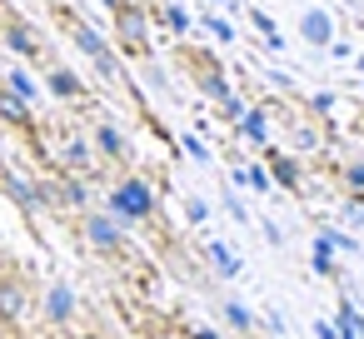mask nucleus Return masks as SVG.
Returning a JSON list of instances; mask_svg holds the SVG:
<instances>
[{
	"instance_id": "9b49d317",
	"label": "nucleus",
	"mask_w": 364,
	"mask_h": 339,
	"mask_svg": "<svg viewBox=\"0 0 364 339\" xmlns=\"http://www.w3.org/2000/svg\"><path fill=\"white\" fill-rule=\"evenodd\" d=\"M0 115H6V120H16V125H26L31 120V110H26V100L11 90V95H0Z\"/></svg>"
},
{
	"instance_id": "412c9836",
	"label": "nucleus",
	"mask_w": 364,
	"mask_h": 339,
	"mask_svg": "<svg viewBox=\"0 0 364 339\" xmlns=\"http://www.w3.org/2000/svg\"><path fill=\"white\" fill-rule=\"evenodd\" d=\"M11 90H16V95H21V100H31V95H36V85H31V80H26V75H21V70H16V75H11Z\"/></svg>"
},
{
	"instance_id": "5701e85b",
	"label": "nucleus",
	"mask_w": 364,
	"mask_h": 339,
	"mask_svg": "<svg viewBox=\"0 0 364 339\" xmlns=\"http://www.w3.org/2000/svg\"><path fill=\"white\" fill-rule=\"evenodd\" d=\"M314 339H339V329L329 319H314Z\"/></svg>"
},
{
	"instance_id": "423d86ee",
	"label": "nucleus",
	"mask_w": 364,
	"mask_h": 339,
	"mask_svg": "<svg viewBox=\"0 0 364 339\" xmlns=\"http://www.w3.org/2000/svg\"><path fill=\"white\" fill-rule=\"evenodd\" d=\"M299 36H304L309 45H334V21H329L324 11H304V21H299Z\"/></svg>"
},
{
	"instance_id": "a211bd4d",
	"label": "nucleus",
	"mask_w": 364,
	"mask_h": 339,
	"mask_svg": "<svg viewBox=\"0 0 364 339\" xmlns=\"http://www.w3.org/2000/svg\"><path fill=\"white\" fill-rule=\"evenodd\" d=\"M344 220H349V225H364V195H349V205H344Z\"/></svg>"
},
{
	"instance_id": "4468645a",
	"label": "nucleus",
	"mask_w": 364,
	"mask_h": 339,
	"mask_svg": "<svg viewBox=\"0 0 364 339\" xmlns=\"http://www.w3.org/2000/svg\"><path fill=\"white\" fill-rule=\"evenodd\" d=\"M200 85H205L215 100H230V85H225V75H220V70H205V75H200Z\"/></svg>"
},
{
	"instance_id": "6e6552de",
	"label": "nucleus",
	"mask_w": 364,
	"mask_h": 339,
	"mask_svg": "<svg viewBox=\"0 0 364 339\" xmlns=\"http://www.w3.org/2000/svg\"><path fill=\"white\" fill-rule=\"evenodd\" d=\"M269 170H274V185H284V190H299V165H294L289 155H269Z\"/></svg>"
},
{
	"instance_id": "ddd939ff",
	"label": "nucleus",
	"mask_w": 364,
	"mask_h": 339,
	"mask_svg": "<svg viewBox=\"0 0 364 339\" xmlns=\"http://www.w3.org/2000/svg\"><path fill=\"white\" fill-rule=\"evenodd\" d=\"M50 90H55V95H65V100H70V95H80V80H75V75H70V70H50Z\"/></svg>"
},
{
	"instance_id": "f03ea898",
	"label": "nucleus",
	"mask_w": 364,
	"mask_h": 339,
	"mask_svg": "<svg viewBox=\"0 0 364 339\" xmlns=\"http://www.w3.org/2000/svg\"><path fill=\"white\" fill-rule=\"evenodd\" d=\"M145 26H150V21H145V11L135 6V0H120V6H115V31H120V41H125L135 55L145 50Z\"/></svg>"
},
{
	"instance_id": "7ed1b4c3",
	"label": "nucleus",
	"mask_w": 364,
	"mask_h": 339,
	"mask_svg": "<svg viewBox=\"0 0 364 339\" xmlns=\"http://www.w3.org/2000/svg\"><path fill=\"white\" fill-rule=\"evenodd\" d=\"M334 249H359V244H354V240H344V235H334V230H319L314 254H309L314 274H334Z\"/></svg>"
},
{
	"instance_id": "9d476101",
	"label": "nucleus",
	"mask_w": 364,
	"mask_h": 339,
	"mask_svg": "<svg viewBox=\"0 0 364 339\" xmlns=\"http://www.w3.org/2000/svg\"><path fill=\"white\" fill-rule=\"evenodd\" d=\"M210 259H215V269H220L225 279H235V274H240V259L230 254V244H220V240H215V244H210Z\"/></svg>"
},
{
	"instance_id": "f8f14e48",
	"label": "nucleus",
	"mask_w": 364,
	"mask_h": 339,
	"mask_svg": "<svg viewBox=\"0 0 364 339\" xmlns=\"http://www.w3.org/2000/svg\"><path fill=\"white\" fill-rule=\"evenodd\" d=\"M6 41H11L21 55H36V50H41V45H36V36H31L26 26H11V31H6Z\"/></svg>"
},
{
	"instance_id": "f3484780",
	"label": "nucleus",
	"mask_w": 364,
	"mask_h": 339,
	"mask_svg": "<svg viewBox=\"0 0 364 339\" xmlns=\"http://www.w3.org/2000/svg\"><path fill=\"white\" fill-rule=\"evenodd\" d=\"M50 314H55V319H65V314H70V289H60V284L50 289Z\"/></svg>"
},
{
	"instance_id": "aec40b11",
	"label": "nucleus",
	"mask_w": 364,
	"mask_h": 339,
	"mask_svg": "<svg viewBox=\"0 0 364 339\" xmlns=\"http://www.w3.org/2000/svg\"><path fill=\"white\" fill-rule=\"evenodd\" d=\"M165 26H170V31H190V16H185L180 6H170V11H165Z\"/></svg>"
},
{
	"instance_id": "393cba45",
	"label": "nucleus",
	"mask_w": 364,
	"mask_h": 339,
	"mask_svg": "<svg viewBox=\"0 0 364 339\" xmlns=\"http://www.w3.org/2000/svg\"><path fill=\"white\" fill-rule=\"evenodd\" d=\"M75 339H100V334H75Z\"/></svg>"
},
{
	"instance_id": "1a4fd4ad",
	"label": "nucleus",
	"mask_w": 364,
	"mask_h": 339,
	"mask_svg": "<svg viewBox=\"0 0 364 339\" xmlns=\"http://www.w3.org/2000/svg\"><path fill=\"white\" fill-rule=\"evenodd\" d=\"M240 135L255 140V145H264V135H269V130H264V110H245V115H240Z\"/></svg>"
},
{
	"instance_id": "dca6fc26",
	"label": "nucleus",
	"mask_w": 364,
	"mask_h": 339,
	"mask_svg": "<svg viewBox=\"0 0 364 339\" xmlns=\"http://www.w3.org/2000/svg\"><path fill=\"white\" fill-rule=\"evenodd\" d=\"M225 314H230V324H235V329H255V319H250V309H245L240 299H230V304H225Z\"/></svg>"
},
{
	"instance_id": "4be33fe9",
	"label": "nucleus",
	"mask_w": 364,
	"mask_h": 339,
	"mask_svg": "<svg viewBox=\"0 0 364 339\" xmlns=\"http://www.w3.org/2000/svg\"><path fill=\"white\" fill-rule=\"evenodd\" d=\"M220 105H225V115H230V120H240V115H245V100H240V95H230V100H220Z\"/></svg>"
},
{
	"instance_id": "2eb2a0df",
	"label": "nucleus",
	"mask_w": 364,
	"mask_h": 339,
	"mask_svg": "<svg viewBox=\"0 0 364 339\" xmlns=\"http://www.w3.org/2000/svg\"><path fill=\"white\" fill-rule=\"evenodd\" d=\"M95 140H100V150H105V155H125V140H120V130L100 125V135H95Z\"/></svg>"
},
{
	"instance_id": "b1692460",
	"label": "nucleus",
	"mask_w": 364,
	"mask_h": 339,
	"mask_svg": "<svg viewBox=\"0 0 364 339\" xmlns=\"http://www.w3.org/2000/svg\"><path fill=\"white\" fill-rule=\"evenodd\" d=\"M190 339H220L215 329H190Z\"/></svg>"
},
{
	"instance_id": "0eeeda50",
	"label": "nucleus",
	"mask_w": 364,
	"mask_h": 339,
	"mask_svg": "<svg viewBox=\"0 0 364 339\" xmlns=\"http://www.w3.org/2000/svg\"><path fill=\"white\" fill-rule=\"evenodd\" d=\"M85 235H90L95 249H115V244H120V225H115L110 215H90V220H85Z\"/></svg>"
},
{
	"instance_id": "6ab92c4d",
	"label": "nucleus",
	"mask_w": 364,
	"mask_h": 339,
	"mask_svg": "<svg viewBox=\"0 0 364 339\" xmlns=\"http://www.w3.org/2000/svg\"><path fill=\"white\" fill-rule=\"evenodd\" d=\"M344 185H349V195H364V165H349L344 170Z\"/></svg>"
},
{
	"instance_id": "20e7f679",
	"label": "nucleus",
	"mask_w": 364,
	"mask_h": 339,
	"mask_svg": "<svg viewBox=\"0 0 364 339\" xmlns=\"http://www.w3.org/2000/svg\"><path fill=\"white\" fill-rule=\"evenodd\" d=\"M70 36H75V45H80V50H85V55H90V60H95V65H100L105 75H115V60H110V45H105V41H100V36H95L90 26H80V21H75V26H70Z\"/></svg>"
},
{
	"instance_id": "f257e3e1",
	"label": "nucleus",
	"mask_w": 364,
	"mask_h": 339,
	"mask_svg": "<svg viewBox=\"0 0 364 339\" xmlns=\"http://www.w3.org/2000/svg\"><path fill=\"white\" fill-rule=\"evenodd\" d=\"M110 210H115L120 220H150V215H155V195H150L145 180H120L115 195H110Z\"/></svg>"
},
{
	"instance_id": "39448f33",
	"label": "nucleus",
	"mask_w": 364,
	"mask_h": 339,
	"mask_svg": "<svg viewBox=\"0 0 364 339\" xmlns=\"http://www.w3.org/2000/svg\"><path fill=\"white\" fill-rule=\"evenodd\" d=\"M26 304H31V294L21 279H0V319H21Z\"/></svg>"
}]
</instances>
